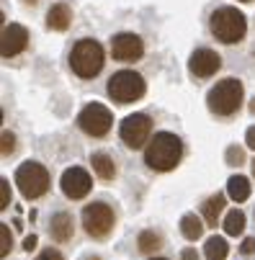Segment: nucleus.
<instances>
[{
	"label": "nucleus",
	"instance_id": "1",
	"mask_svg": "<svg viewBox=\"0 0 255 260\" xmlns=\"http://www.w3.org/2000/svg\"><path fill=\"white\" fill-rule=\"evenodd\" d=\"M180 157H183V144H180V139L170 132L155 134L147 142V147H144V165L155 173L173 170L180 162Z\"/></svg>",
	"mask_w": 255,
	"mask_h": 260
},
{
	"label": "nucleus",
	"instance_id": "2",
	"mask_svg": "<svg viewBox=\"0 0 255 260\" xmlns=\"http://www.w3.org/2000/svg\"><path fill=\"white\" fill-rule=\"evenodd\" d=\"M209 28L222 44H237L247 34V21L237 8H216L209 18Z\"/></svg>",
	"mask_w": 255,
	"mask_h": 260
},
{
	"label": "nucleus",
	"instance_id": "3",
	"mask_svg": "<svg viewBox=\"0 0 255 260\" xmlns=\"http://www.w3.org/2000/svg\"><path fill=\"white\" fill-rule=\"evenodd\" d=\"M70 67L83 80L95 78L103 70V47L95 39H80L70 52Z\"/></svg>",
	"mask_w": 255,
	"mask_h": 260
},
{
	"label": "nucleus",
	"instance_id": "4",
	"mask_svg": "<svg viewBox=\"0 0 255 260\" xmlns=\"http://www.w3.org/2000/svg\"><path fill=\"white\" fill-rule=\"evenodd\" d=\"M242 95H245L242 83L235 80V78H227V80L216 83L209 90L206 103H209L211 114H216V116H232V114H237L240 106H242Z\"/></svg>",
	"mask_w": 255,
	"mask_h": 260
},
{
	"label": "nucleus",
	"instance_id": "5",
	"mask_svg": "<svg viewBox=\"0 0 255 260\" xmlns=\"http://www.w3.org/2000/svg\"><path fill=\"white\" fill-rule=\"evenodd\" d=\"M16 185L23 199H28V201L42 199L49 191V173L39 162H23L16 170Z\"/></svg>",
	"mask_w": 255,
	"mask_h": 260
},
{
	"label": "nucleus",
	"instance_id": "6",
	"mask_svg": "<svg viewBox=\"0 0 255 260\" xmlns=\"http://www.w3.org/2000/svg\"><path fill=\"white\" fill-rule=\"evenodd\" d=\"M147 85H144V78L134 70H121L116 75H111L108 80V95H111L116 103H134L144 95Z\"/></svg>",
	"mask_w": 255,
	"mask_h": 260
},
{
	"label": "nucleus",
	"instance_id": "7",
	"mask_svg": "<svg viewBox=\"0 0 255 260\" xmlns=\"http://www.w3.org/2000/svg\"><path fill=\"white\" fill-rule=\"evenodd\" d=\"M114 221H116L114 209L108 204H103V201L88 204L83 209V227H85V232L93 240H106L108 235H111V230H114Z\"/></svg>",
	"mask_w": 255,
	"mask_h": 260
},
{
	"label": "nucleus",
	"instance_id": "8",
	"mask_svg": "<svg viewBox=\"0 0 255 260\" xmlns=\"http://www.w3.org/2000/svg\"><path fill=\"white\" fill-rule=\"evenodd\" d=\"M78 124L85 134L90 137H106L108 132H111V124H114V116L111 111H108L103 103H90L80 111L78 116Z\"/></svg>",
	"mask_w": 255,
	"mask_h": 260
},
{
	"label": "nucleus",
	"instance_id": "9",
	"mask_svg": "<svg viewBox=\"0 0 255 260\" xmlns=\"http://www.w3.org/2000/svg\"><path fill=\"white\" fill-rule=\"evenodd\" d=\"M150 134H152V121H150V116H144V114H132L119 126L121 142L126 147H132V150H142V147L147 144Z\"/></svg>",
	"mask_w": 255,
	"mask_h": 260
},
{
	"label": "nucleus",
	"instance_id": "10",
	"mask_svg": "<svg viewBox=\"0 0 255 260\" xmlns=\"http://www.w3.org/2000/svg\"><path fill=\"white\" fill-rule=\"evenodd\" d=\"M59 185H62V193L72 201H78V199H85L93 188V180L88 175V170L83 168H67L59 178Z\"/></svg>",
	"mask_w": 255,
	"mask_h": 260
},
{
	"label": "nucleus",
	"instance_id": "11",
	"mask_svg": "<svg viewBox=\"0 0 255 260\" xmlns=\"http://www.w3.org/2000/svg\"><path fill=\"white\" fill-rule=\"evenodd\" d=\"M144 52V44L137 34H116L111 39V54L119 62H137Z\"/></svg>",
	"mask_w": 255,
	"mask_h": 260
},
{
	"label": "nucleus",
	"instance_id": "12",
	"mask_svg": "<svg viewBox=\"0 0 255 260\" xmlns=\"http://www.w3.org/2000/svg\"><path fill=\"white\" fill-rule=\"evenodd\" d=\"M26 47H28V31L21 23L3 26V36H0V54H3L6 59H11V57L21 54Z\"/></svg>",
	"mask_w": 255,
	"mask_h": 260
},
{
	"label": "nucleus",
	"instance_id": "13",
	"mask_svg": "<svg viewBox=\"0 0 255 260\" xmlns=\"http://www.w3.org/2000/svg\"><path fill=\"white\" fill-rule=\"evenodd\" d=\"M219 67H222V57L211 49H196L188 59V70L196 78H211Z\"/></svg>",
	"mask_w": 255,
	"mask_h": 260
},
{
	"label": "nucleus",
	"instance_id": "14",
	"mask_svg": "<svg viewBox=\"0 0 255 260\" xmlns=\"http://www.w3.org/2000/svg\"><path fill=\"white\" fill-rule=\"evenodd\" d=\"M49 232H52V237H54L57 242H67V240H72V235H75V221H72L70 214L59 211V214L52 216Z\"/></svg>",
	"mask_w": 255,
	"mask_h": 260
},
{
	"label": "nucleus",
	"instance_id": "15",
	"mask_svg": "<svg viewBox=\"0 0 255 260\" xmlns=\"http://www.w3.org/2000/svg\"><path fill=\"white\" fill-rule=\"evenodd\" d=\"M70 21H72V11H70V6H65V3L52 6L49 13H47V26H49L52 31H67V28H70Z\"/></svg>",
	"mask_w": 255,
	"mask_h": 260
},
{
	"label": "nucleus",
	"instance_id": "16",
	"mask_svg": "<svg viewBox=\"0 0 255 260\" xmlns=\"http://www.w3.org/2000/svg\"><path fill=\"white\" fill-rule=\"evenodd\" d=\"M250 180L245 178V175H232L230 180H227V196L235 201V204H242V201H247L250 199Z\"/></svg>",
	"mask_w": 255,
	"mask_h": 260
},
{
	"label": "nucleus",
	"instance_id": "17",
	"mask_svg": "<svg viewBox=\"0 0 255 260\" xmlns=\"http://www.w3.org/2000/svg\"><path fill=\"white\" fill-rule=\"evenodd\" d=\"M90 165H93L95 175L103 178V180H114V178H116V162L108 157V155H103V152H95V155L90 157Z\"/></svg>",
	"mask_w": 255,
	"mask_h": 260
},
{
	"label": "nucleus",
	"instance_id": "18",
	"mask_svg": "<svg viewBox=\"0 0 255 260\" xmlns=\"http://www.w3.org/2000/svg\"><path fill=\"white\" fill-rule=\"evenodd\" d=\"M225 196L222 193H214L211 199H206V204H204V219H206V224H211V227H216V219L222 216V211H225Z\"/></svg>",
	"mask_w": 255,
	"mask_h": 260
},
{
	"label": "nucleus",
	"instance_id": "19",
	"mask_svg": "<svg viewBox=\"0 0 255 260\" xmlns=\"http://www.w3.org/2000/svg\"><path fill=\"white\" fill-rule=\"evenodd\" d=\"M180 235H183L186 240H199L204 235V224H201V219L196 214H183V219H180Z\"/></svg>",
	"mask_w": 255,
	"mask_h": 260
},
{
	"label": "nucleus",
	"instance_id": "20",
	"mask_svg": "<svg viewBox=\"0 0 255 260\" xmlns=\"http://www.w3.org/2000/svg\"><path fill=\"white\" fill-rule=\"evenodd\" d=\"M204 255L209 257V260H225L227 255H230V247H227V240L225 237H209L206 240V245H204Z\"/></svg>",
	"mask_w": 255,
	"mask_h": 260
},
{
	"label": "nucleus",
	"instance_id": "21",
	"mask_svg": "<svg viewBox=\"0 0 255 260\" xmlns=\"http://www.w3.org/2000/svg\"><path fill=\"white\" fill-rule=\"evenodd\" d=\"M225 232H227L230 237H237V235L245 232V214H242L240 209H232V211L225 216Z\"/></svg>",
	"mask_w": 255,
	"mask_h": 260
},
{
	"label": "nucleus",
	"instance_id": "22",
	"mask_svg": "<svg viewBox=\"0 0 255 260\" xmlns=\"http://www.w3.org/2000/svg\"><path fill=\"white\" fill-rule=\"evenodd\" d=\"M160 245H163V237H160V235H155L152 230L142 232V235H139V240H137V247H139V252H144V255L157 252V250H160Z\"/></svg>",
	"mask_w": 255,
	"mask_h": 260
},
{
	"label": "nucleus",
	"instance_id": "23",
	"mask_svg": "<svg viewBox=\"0 0 255 260\" xmlns=\"http://www.w3.org/2000/svg\"><path fill=\"white\" fill-rule=\"evenodd\" d=\"M11 247H13V237H11V230H8V224H0V255H8L11 252Z\"/></svg>",
	"mask_w": 255,
	"mask_h": 260
},
{
	"label": "nucleus",
	"instance_id": "24",
	"mask_svg": "<svg viewBox=\"0 0 255 260\" xmlns=\"http://www.w3.org/2000/svg\"><path fill=\"white\" fill-rule=\"evenodd\" d=\"M0 150H3V157H8V155L16 152V134H11L8 129L3 132V147H0Z\"/></svg>",
	"mask_w": 255,
	"mask_h": 260
},
{
	"label": "nucleus",
	"instance_id": "25",
	"mask_svg": "<svg viewBox=\"0 0 255 260\" xmlns=\"http://www.w3.org/2000/svg\"><path fill=\"white\" fill-rule=\"evenodd\" d=\"M227 165H240L242 160H245V152L240 150V147L237 144H232V147H227Z\"/></svg>",
	"mask_w": 255,
	"mask_h": 260
},
{
	"label": "nucleus",
	"instance_id": "26",
	"mask_svg": "<svg viewBox=\"0 0 255 260\" xmlns=\"http://www.w3.org/2000/svg\"><path fill=\"white\" fill-rule=\"evenodd\" d=\"M11 206V183L3 178L0 180V209H8Z\"/></svg>",
	"mask_w": 255,
	"mask_h": 260
},
{
	"label": "nucleus",
	"instance_id": "27",
	"mask_svg": "<svg viewBox=\"0 0 255 260\" xmlns=\"http://www.w3.org/2000/svg\"><path fill=\"white\" fill-rule=\"evenodd\" d=\"M36 260H65V257H62V252H59V250H54V247H47V250H44L39 257H36Z\"/></svg>",
	"mask_w": 255,
	"mask_h": 260
},
{
	"label": "nucleus",
	"instance_id": "28",
	"mask_svg": "<svg viewBox=\"0 0 255 260\" xmlns=\"http://www.w3.org/2000/svg\"><path fill=\"white\" fill-rule=\"evenodd\" d=\"M240 250H242L245 255H252V252H255V237H247V240L242 242V247H240Z\"/></svg>",
	"mask_w": 255,
	"mask_h": 260
},
{
	"label": "nucleus",
	"instance_id": "29",
	"mask_svg": "<svg viewBox=\"0 0 255 260\" xmlns=\"http://www.w3.org/2000/svg\"><path fill=\"white\" fill-rule=\"evenodd\" d=\"M180 260H199V252H196V247H186L183 252H180Z\"/></svg>",
	"mask_w": 255,
	"mask_h": 260
},
{
	"label": "nucleus",
	"instance_id": "30",
	"mask_svg": "<svg viewBox=\"0 0 255 260\" xmlns=\"http://www.w3.org/2000/svg\"><path fill=\"white\" fill-rule=\"evenodd\" d=\"M245 144L250 147V150H255V126L247 129V134H245Z\"/></svg>",
	"mask_w": 255,
	"mask_h": 260
},
{
	"label": "nucleus",
	"instance_id": "31",
	"mask_svg": "<svg viewBox=\"0 0 255 260\" xmlns=\"http://www.w3.org/2000/svg\"><path fill=\"white\" fill-rule=\"evenodd\" d=\"M36 242H39V240H36V235H28V237L23 240V250H28V252L36 250Z\"/></svg>",
	"mask_w": 255,
	"mask_h": 260
},
{
	"label": "nucleus",
	"instance_id": "32",
	"mask_svg": "<svg viewBox=\"0 0 255 260\" xmlns=\"http://www.w3.org/2000/svg\"><path fill=\"white\" fill-rule=\"evenodd\" d=\"M250 111H252V114H255V101H252V103H250Z\"/></svg>",
	"mask_w": 255,
	"mask_h": 260
},
{
	"label": "nucleus",
	"instance_id": "33",
	"mask_svg": "<svg viewBox=\"0 0 255 260\" xmlns=\"http://www.w3.org/2000/svg\"><path fill=\"white\" fill-rule=\"evenodd\" d=\"M26 3H31V6H34V3H36V0H26Z\"/></svg>",
	"mask_w": 255,
	"mask_h": 260
},
{
	"label": "nucleus",
	"instance_id": "34",
	"mask_svg": "<svg viewBox=\"0 0 255 260\" xmlns=\"http://www.w3.org/2000/svg\"><path fill=\"white\" fill-rule=\"evenodd\" d=\"M88 260H101V257H88Z\"/></svg>",
	"mask_w": 255,
	"mask_h": 260
},
{
	"label": "nucleus",
	"instance_id": "35",
	"mask_svg": "<svg viewBox=\"0 0 255 260\" xmlns=\"http://www.w3.org/2000/svg\"><path fill=\"white\" fill-rule=\"evenodd\" d=\"M252 175H255V162H252Z\"/></svg>",
	"mask_w": 255,
	"mask_h": 260
},
{
	"label": "nucleus",
	"instance_id": "36",
	"mask_svg": "<svg viewBox=\"0 0 255 260\" xmlns=\"http://www.w3.org/2000/svg\"><path fill=\"white\" fill-rule=\"evenodd\" d=\"M155 260H165V257H155Z\"/></svg>",
	"mask_w": 255,
	"mask_h": 260
},
{
	"label": "nucleus",
	"instance_id": "37",
	"mask_svg": "<svg viewBox=\"0 0 255 260\" xmlns=\"http://www.w3.org/2000/svg\"><path fill=\"white\" fill-rule=\"evenodd\" d=\"M242 3H250V0H242Z\"/></svg>",
	"mask_w": 255,
	"mask_h": 260
}]
</instances>
